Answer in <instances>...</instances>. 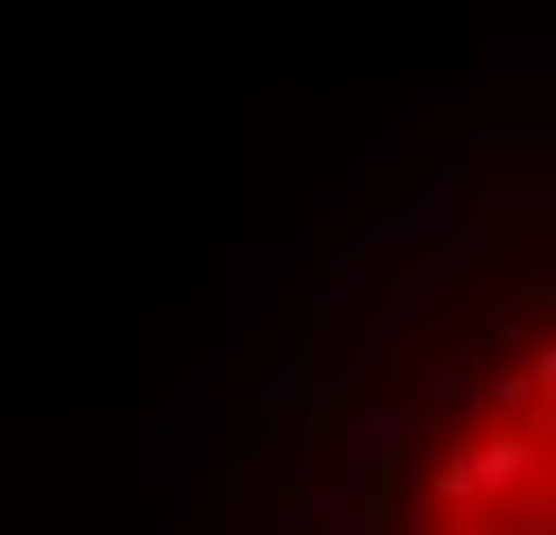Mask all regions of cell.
<instances>
[{"label":"cell","instance_id":"6da1fadb","mask_svg":"<svg viewBox=\"0 0 556 535\" xmlns=\"http://www.w3.org/2000/svg\"><path fill=\"white\" fill-rule=\"evenodd\" d=\"M546 484V422H484V433L443 443L433 454V484H422V505L433 515H484V505H536Z\"/></svg>","mask_w":556,"mask_h":535},{"label":"cell","instance_id":"7a4b0ae2","mask_svg":"<svg viewBox=\"0 0 556 535\" xmlns=\"http://www.w3.org/2000/svg\"><path fill=\"white\" fill-rule=\"evenodd\" d=\"M413 402H381V412H361V433H351V463H361V474H381V463H392L402 454V443H413Z\"/></svg>","mask_w":556,"mask_h":535},{"label":"cell","instance_id":"3957f363","mask_svg":"<svg viewBox=\"0 0 556 535\" xmlns=\"http://www.w3.org/2000/svg\"><path fill=\"white\" fill-rule=\"evenodd\" d=\"M319 535H381L371 495H319Z\"/></svg>","mask_w":556,"mask_h":535}]
</instances>
